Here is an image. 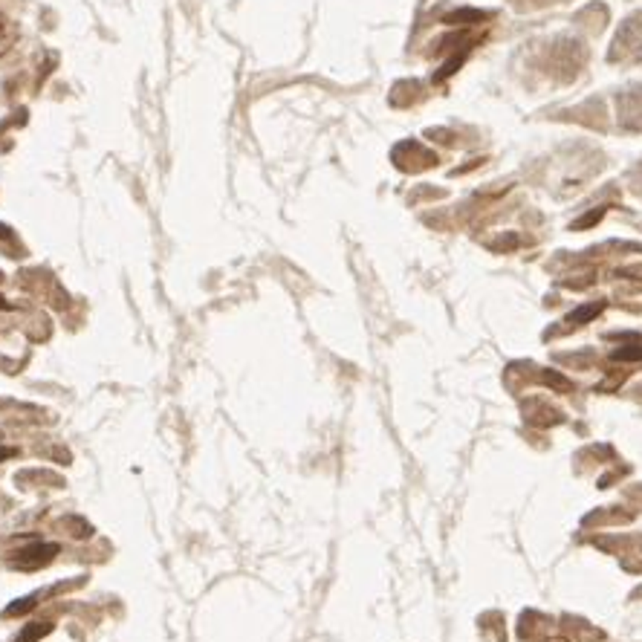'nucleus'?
I'll return each mask as SVG.
<instances>
[{
    "label": "nucleus",
    "instance_id": "7",
    "mask_svg": "<svg viewBox=\"0 0 642 642\" xmlns=\"http://www.w3.org/2000/svg\"><path fill=\"white\" fill-rule=\"evenodd\" d=\"M613 359L616 362H639L642 359V347H622V350L613 353Z\"/></svg>",
    "mask_w": 642,
    "mask_h": 642
},
{
    "label": "nucleus",
    "instance_id": "1",
    "mask_svg": "<svg viewBox=\"0 0 642 642\" xmlns=\"http://www.w3.org/2000/svg\"><path fill=\"white\" fill-rule=\"evenodd\" d=\"M55 553H58V547H55V544H44V541H38V544L23 547L20 553H15V559H12V561H15L20 570H38V567H44L46 561H50Z\"/></svg>",
    "mask_w": 642,
    "mask_h": 642
},
{
    "label": "nucleus",
    "instance_id": "10",
    "mask_svg": "<svg viewBox=\"0 0 642 642\" xmlns=\"http://www.w3.org/2000/svg\"><path fill=\"white\" fill-rule=\"evenodd\" d=\"M12 455V448H0V460H6Z\"/></svg>",
    "mask_w": 642,
    "mask_h": 642
},
{
    "label": "nucleus",
    "instance_id": "3",
    "mask_svg": "<svg viewBox=\"0 0 642 642\" xmlns=\"http://www.w3.org/2000/svg\"><path fill=\"white\" fill-rule=\"evenodd\" d=\"M602 307L605 304H584V307H579V310L573 313L567 319V324H573V327H579V324H587L590 319H596L599 313H602Z\"/></svg>",
    "mask_w": 642,
    "mask_h": 642
},
{
    "label": "nucleus",
    "instance_id": "4",
    "mask_svg": "<svg viewBox=\"0 0 642 642\" xmlns=\"http://www.w3.org/2000/svg\"><path fill=\"white\" fill-rule=\"evenodd\" d=\"M50 631H53L50 622H35V625H29V628H23V634H20L18 642H38L41 636H46Z\"/></svg>",
    "mask_w": 642,
    "mask_h": 642
},
{
    "label": "nucleus",
    "instance_id": "6",
    "mask_svg": "<svg viewBox=\"0 0 642 642\" xmlns=\"http://www.w3.org/2000/svg\"><path fill=\"white\" fill-rule=\"evenodd\" d=\"M486 15L483 12H474V9H463V12H455L448 18V23H466V20H474V23H481Z\"/></svg>",
    "mask_w": 642,
    "mask_h": 642
},
{
    "label": "nucleus",
    "instance_id": "8",
    "mask_svg": "<svg viewBox=\"0 0 642 642\" xmlns=\"http://www.w3.org/2000/svg\"><path fill=\"white\" fill-rule=\"evenodd\" d=\"M544 385H550V388H556V391H570L567 379H564L561 373H553V370H547V373H544Z\"/></svg>",
    "mask_w": 642,
    "mask_h": 642
},
{
    "label": "nucleus",
    "instance_id": "9",
    "mask_svg": "<svg viewBox=\"0 0 642 642\" xmlns=\"http://www.w3.org/2000/svg\"><path fill=\"white\" fill-rule=\"evenodd\" d=\"M602 214H605V208H596V211L584 214V218L576 223V229H587V226H593V223H599V220H602Z\"/></svg>",
    "mask_w": 642,
    "mask_h": 642
},
{
    "label": "nucleus",
    "instance_id": "5",
    "mask_svg": "<svg viewBox=\"0 0 642 642\" xmlns=\"http://www.w3.org/2000/svg\"><path fill=\"white\" fill-rule=\"evenodd\" d=\"M32 608H35V596L18 599V602H12V605L6 608V616H20V613H27V610H32Z\"/></svg>",
    "mask_w": 642,
    "mask_h": 642
},
{
    "label": "nucleus",
    "instance_id": "2",
    "mask_svg": "<svg viewBox=\"0 0 642 642\" xmlns=\"http://www.w3.org/2000/svg\"><path fill=\"white\" fill-rule=\"evenodd\" d=\"M524 414H527V420H530L533 425H538V428H547V425H553V422H561V414L553 411L550 406H547V402H530V408H527Z\"/></svg>",
    "mask_w": 642,
    "mask_h": 642
}]
</instances>
